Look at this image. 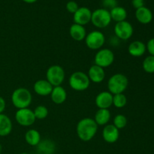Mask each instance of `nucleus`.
<instances>
[{
    "mask_svg": "<svg viewBox=\"0 0 154 154\" xmlns=\"http://www.w3.org/2000/svg\"><path fill=\"white\" fill-rule=\"evenodd\" d=\"M128 85H129L128 78L121 73H117L112 75L108 81V91L112 95L123 93L127 89Z\"/></svg>",
    "mask_w": 154,
    "mask_h": 154,
    "instance_id": "nucleus-3",
    "label": "nucleus"
},
{
    "mask_svg": "<svg viewBox=\"0 0 154 154\" xmlns=\"http://www.w3.org/2000/svg\"><path fill=\"white\" fill-rule=\"evenodd\" d=\"M102 4L104 7L103 8L107 9V10L110 9V11L118 5L117 0H102Z\"/></svg>",
    "mask_w": 154,
    "mask_h": 154,
    "instance_id": "nucleus-29",
    "label": "nucleus"
},
{
    "mask_svg": "<svg viewBox=\"0 0 154 154\" xmlns=\"http://www.w3.org/2000/svg\"><path fill=\"white\" fill-rule=\"evenodd\" d=\"M120 137V132L113 124H107L102 130V138L105 142L114 144L117 142Z\"/></svg>",
    "mask_w": 154,
    "mask_h": 154,
    "instance_id": "nucleus-12",
    "label": "nucleus"
},
{
    "mask_svg": "<svg viewBox=\"0 0 154 154\" xmlns=\"http://www.w3.org/2000/svg\"><path fill=\"white\" fill-rule=\"evenodd\" d=\"M15 120L19 125L25 127L32 126L36 119L34 112L29 108L17 109L15 113Z\"/></svg>",
    "mask_w": 154,
    "mask_h": 154,
    "instance_id": "nucleus-9",
    "label": "nucleus"
},
{
    "mask_svg": "<svg viewBox=\"0 0 154 154\" xmlns=\"http://www.w3.org/2000/svg\"><path fill=\"white\" fill-rule=\"evenodd\" d=\"M85 44L90 50H100L105 42V36L99 30H94L87 34L85 38Z\"/></svg>",
    "mask_w": 154,
    "mask_h": 154,
    "instance_id": "nucleus-7",
    "label": "nucleus"
},
{
    "mask_svg": "<svg viewBox=\"0 0 154 154\" xmlns=\"http://www.w3.org/2000/svg\"><path fill=\"white\" fill-rule=\"evenodd\" d=\"M69 86L75 91L81 92L87 90L90 85L88 75L84 72L78 71L71 75L69 79Z\"/></svg>",
    "mask_w": 154,
    "mask_h": 154,
    "instance_id": "nucleus-4",
    "label": "nucleus"
},
{
    "mask_svg": "<svg viewBox=\"0 0 154 154\" xmlns=\"http://www.w3.org/2000/svg\"><path fill=\"white\" fill-rule=\"evenodd\" d=\"M92 11L87 7H81L73 14L74 23L85 26L91 22Z\"/></svg>",
    "mask_w": 154,
    "mask_h": 154,
    "instance_id": "nucleus-11",
    "label": "nucleus"
},
{
    "mask_svg": "<svg viewBox=\"0 0 154 154\" xmlns=\"http://www.w3.org/2000/svg\"><path fill=\"white\" fill-rule=\"evenodd\" d=\"M146 51V45L141 41H134L129 44L128 48V52L133 57H142Z\"/></svg>",
    "mask_w": 154,
    "mask_h": 154,
    "instance_id": "nucleus-18",
    "label": "nucleus"
},
{
    "mask_svg": "<svg viewBox=\"0 0 154 154\" xmlns=\"http://www.w3.org/2000/svg\"><path fill=\"white\" fill-rule=\"evenodd\" d=\"M79 8L78 3L75 1H69L66 4V10L71 14H75L77 11V10Z\"/></svg>",
    "mask_w": 154,
    "mask_h": 154,
    "instance_id": "nucleus-30",
    "label": "nucleus"
},
{
    "mask_svg": "<svg viewBox=\"0 0 154 154\" xmlns=\"http://www.w3.org/2000/svg\"><path fill=\"white\" fill-rule=\"evenodd\" d=\"M6 108L5 100L3 97L0 96V114H3Z\"/></svg>",
    "mask_w": 154,
    "mask_h": 154,
    "instance_id": "nucleus-33",
    "label": "nucleus"
},
{
    "mask_svg": "<svg viewBox=\"0 0 154 154\" xmlns=\"http://www.w3.org/2000/svg\"><path fill=\"white\" fill-rule=\"evenodd\" d=\"M114 30L116 37L120 40L123 41L129 40L134 32L132 25L126 20L117 23L114 26Z\"/></svg>",
    "mask_w": 154,
    "mask_h": 154,
    "instance_id": "nucleus-10",
    "label": "nucleus"
},
{
    "mask_svg": "<svg viewBox=\"0 0 154 154\" xmlns=\"http://www.w3.org/2000/svg\"><path fill=\"white\" fill-rule=\"evenodd\" d=\"M87 75L90 82L92 81L95 84H99L105 80V72L103 68L96 65H93L89 69Z\"/></svg>",
    "mask_w": 154,
    "mask_h": 154,
    "instance_id": "nucleus-14",
    "label": "nucleus"
},
{
    "mask_svg": "<svg viewBox=\"0 0 154 154\" xmlns=\"http://www.w3.org/2000/svg\"><path fill=\"white\" fill-rule=\"evenodd\" d=\"M70 36L76 42H81L84 40L87 36V31L84 26L73 23L69 29Z\"/></svg>",
    "mask_w": 154,
    "mask_h": 154,
    "instance_id": "nucleus-20",
    "label": "nucleus"
},
{
    "mask_svg": "<svg viewBox=\"0 0 154 154\" xmlns=\"http://www.w3.org/2000/svg\"><path fill=\"white\" fill-rule=\"evenodd\" d=\"M146 48L150 55L154 57V38H152L147 42V45H146Z\"/></svg>",
    "mask_w": 154,
    "mask_h": 154,
    "instance_id": "nucleus-31",
    "label": "nucleus"
},
{
    "mask_svg": "<svg viewBox=\"0 0 154 154\" xmlns=\"http://www.w3.org/2000/svg\"><path fill=\"white\" fill-rule=\"evenodd\" d=\"M95 103L99 109H108L113 105V95L109 91H102L96 96Z\"/></svg>",
    "mask_w": 154,
    "mask_h": 154,
    "instance_id": "nucleus-13",
    "label": "nucleus"
},
{
    "mask_svg": "<svg viewBox=\"0 0 154 154\" xmlns=\"http://www.w3.org/2000/svg\"><path fill=\"white\" fill-rule=\"evenodd\" d=\"M13 126L11 119L4 114H0V136L5 137L10 135Z\"/></svg>",
    "mask_w": 154,
    "mask_h": 154,
    "instance_id": "nucleus-21",
    "label": "nucleus"
},
{
    "mask_svg": "<svg viewBox=\"0 0 154 154\" xmlns=\"http://www.w3.org/2000/svg\"><path fill=\"white\" fill-rule=\"evenodd\" d=\"M135 18L141 24H148L153 20V15L151 10L146 6L136 9L135 11Z\"/></svg>",
    "mask_w": 154,
    "mask_h": 154,
    "instance_id": "nucleus-16",
    "label": "nucleus"
},
{
    "mask_svg": "<svg viewBox=\"0 0 154 154\" xmlns=\"http://www.w3.org/2000/svg\"><path fill=\"white\" fill-rule=\"evenodd\" d=\"M50 96L52 102L56 105H62L66 102L67 99L66 90L62 86L54 87Z\"/></svg>",
    "mask_w": 154,
    "mask_h": 154,
    "instance_id": "nucleus-17",
    "label": "nucleus"
},
{
    "mask_svg": "<svg viewBox=\"0 0 154 154\" xmlns=\"http://www.w3.org/2000/svg\"><path fill=\"white\" fill-rule=\"evenodd\" d=\"M142 68L145 72L148 74L154 73V57L148 56L146 57L142 63Z\"/></svg>",
    "mask_w": 154,
    "mask_h": 154,
    "instance_id": "nucleus-26",
    "label": "nucleus"
},
{
    "mask_svg": "<svg viewBox=\"0 0 154 154\" xmlns=\"http://www.w3.org/2000/svg\"><path fill=\"white\" fill-rule=\"evenodd\" d=\"M109 11L110 14H111V20H114L116 23L126 20V17H127V11L122 6L117 5V7L111 9Z\"/></svg>",
    "mask_w": 154,
    "mask_h": 154,
    "instance_id": "nucleus-24",
    "label": "nucleus"
},
{
    "mask_svg": "<svg viewBox=\"0 0 154 154\" xmlns=\"http://www.w3.org/2000/svg\"><path fill=\"white\" fill-rule=\"evenodd\" d=\"M132 5L135 9H138L144 6V0H132Z\"/></svg>",
    "mask_w": 154,
    "mask_h": 154,
    "instance_id": "nucleus-32",
    "label": "nucleus"
},
{
    "mask_svg": "<svg viewBox=\"0 0 154 154\" xmlns=\"http://www.w3.org/2000/svg\"><path fill=\"white\" fill-rule=\"evenodd\" d=\"M20 154H29V153H25V152H23V153H20Z\"/></svg>",
    "mask_w": 154,
    "mask_h": 154,
    "instance_id": "nucleus-36",
    "label": "nucleus"
},
{
    "mask_svg": "<svg viewBox=\"0 0 154 154\" xmlns=\"http://www.w3.org/2000/svg\"><path fill=\"white\" fill-rule=\"evenodd\" d=\"M22 1L26 3H28V4H32V3L36 2L38 0H22Z\"/></svg>",
    "mask_w": 154,
    "mask_h": 154,
    "instance_id": "nucleus-34",
    "label": "nucleus"
},
{
    "mask_svg": "<svg viewBox=\"0 0 154 154\" xmlns=\"http://www.w3.org/2000/svg\"><path fill=\"white\" fill-rule=\"evenodd\" d=\"M53 87L47 80H38L36 81L33 86L35 93L37 95L41 96H50L52 92Z\"/></svg>",
    "mask_w": 154,
    "mask_h": 154,
    "instance_id": "nucleus-15",
    "label": "nucleus"
},
{
    "mask_svg": "<svg viewBox=\"0 0 154 154\" xmlns=\"http://www.w3.org/2000/svg\"><path fill=\"white\" fill-rule=\"evenodd\" d=\"M32 101V96L29 90L24 87H19L14 90L11 95V102L17 109L29 108Z\"/></svg>",
    "mask_w": 154,
    "mask_h": 154,
    "instance_id": "nucleus-2",
    "label": "nucleus"
},
{
    "mask_svg": "<svg viewBox=\"0 0 154 154\" xmlns=\"http://www.w3.org/2000/svg\"><path fill=\"white\" fill-rule=\"evenodd\" d=\"M2 146L1 143H0V154H2Z\"/></svg>",
    "mask_w": 154,
    "mask_h": 154,
    "instance_id": "nucleus-35",
    "label": "nucleus"
},
{
    "mask_svg": "<svg viewBox=\"0 0 154 154\" xmlns=\"http://www.w3.org/2000/svg\"><path fill=\"white\" fill-rule=\"evenodd\" d=\"M114 125L116 128L120 130L123 129L127 125V118L123 114H117L114 118Z\"/></svg>",
    "mask_w": 154,
    "mask_h": 154,
    "instance_id": "nucleus-28",
    "label": "nucleus"
},
{
    "mask_svg": "<svg viewBox=\"0 0 154 154\" xmlns=\"http://www.w3.org/2000/svg\"><path fill=\"white\" fill-rule=\"evenodd\" d=\"M114 61V54L111 50L108 48H101L95 55L94 62L95 65L100 67H109L113 64Z\"/></svg>",
    "mask_w": 154,
    "mask_h": 154,
    "instance_id": "nucleus-8",
    "label": "nucleus"
},
{
    "mask_svg": "<svg viewBox=\"0 0 154 154\" xmlns=\"http://www.w3.org/2000/svg\"><path fill=\"white\" fill-rule=\"evenodd\" d=\"M111 112L108 109H99L93 120L98 126H106L111 120Z\"/></svg>",
    "mask_w": 154,
    "mask_h": 154,
    "instance_id": "nucleus-22",
    "label": "nucleus"
},
{
    "mask_svg": "<svg viewBox=\"0 0 154 154\" xmlns=\"http://www.w3.org/2000/svg\"><path fill=\"white\" fill-rule=\"evenodd\" d=\"M127 98L123 93L113 95V105L117 108H122L126 106Z\"/></svg>",
    "mask_w": 154,
    "mask_h": 154,
    "instance_id": "nucleus-25",
    "label": "nucleus"
},
{
    "mask_svg": "<svg viewBox=\"0 0 154 154\" xmlns=\"http://www.w3.org/2000/svg\"><path fill=\"white\" fill-rule=\"evenodd\" d=\"M98 126L93 119L90 117L81 119L76 126L77 135L84 142L91 141L97 133Z\"/></svg>",
    "mask_w": 154,
    "mask_h": 154,
    "instance_id": "nucleus-1",
    "label": "nucleus"
},
{
    "mask_svg": "<svg viewBox=\"0 0 154 154\" xmlns=\"http://www.w3.org/2000/svg\"><path fill=\"white\" fill-rule=\"evenodd\" d=\"M42 140L40 132L34 129H29L25 134V141L29 145L36 147Z\"/></svg>",
    "mask_w": 154,
    "mask_h": 154,
    "instance_id": "nucleus-23",
    "label": "nucleus"
},
{
    "mask_svg": "<svg viewBox=\"0 0 154 154\" xmlns=\"http://www.w3.org/2000/svg\"><path fill=\"white\" fill-rule=\"evenodd\" d=\"M35 119L38 120H44L48 115V109L45 105H38L33 111Z\"/></svg>",
    "mask_w": 154,
    "mask_h": 154,
    "instance_id": "nucleus-27",
    "label": "nucleus"
},
{
    "mask_svg": "<svg viewBox=\"0 0 154 154\" xmlns=\"http://www.w3.org/2000/svg\"><path fill=\"white\" fill-rule=\"evenodd\" d=\"M66 73L62 66L59 65H54L50 66L46 72V80L53 86H61L65 80Z\"/></svg>",
    "mask_w": 154,
    "mask_h": 154,
    "instance_id": "nucleus-6",
    "label": "nucleus"
},
{
    "mask_svg": "<svg viewBox=\"0 0 154 154\" xmlns=\"http://www.w3.org/2000/svg\"><path fill=\"white\" fill-rule=\"evenodd\" d=\"M38 154H54L56 151V144L51 139L41 140L39 144L36 146Z\"/></svg>",
    "mask_w": 154,
    "mask_h": 154,
    "instance_id": "nucleus-19",
    "label": "nucleus"
},
{
    "mask_svg": "<svg viewBox=\"0 0 154 154\" xmlns=\"http://www.w3.org/2000/svg\"><path fill=\"white\" fill-rule=\"evenodd\" d=\"M111 20L110 11L107 9L98 8L92 12L91 23L96 28H106L111 24Z\"/></svg>",
    "mask_w": 154,
    "mask_h": 154,
    "instance_id": "nucleus-5",
    "label": "nucleus"
}]
</instances>
